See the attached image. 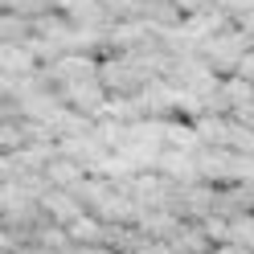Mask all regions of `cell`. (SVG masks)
Segmentation results:
<instances>
[{
	"instance_id": "1",
	"label": "cell",
	"mask_w": 254,
	"mask_h": 254,
	"mask_svg": "<svg viewBox=\"0 0 254 254\" xmlns=\"http://www.w3.org/2000/svg\"><path fill=\"white\" fill-rule=\"evenodd\" d=\"M250 50H254V37L242 33V29L234 25V29H226V33H217V37L205 41V45H201V58L209 62L221 78H234V74H238V62H242Z\"/></svg>"
},
{
	"instance_id": "2",
	"label": "cell",
	"mask_w": 254,
	"mask_h": 254,
	"mask_svg": "<svg viewBox=\"0 0 254 254\" xmlns=\"http://www.w3.org/2000/svg\"><path fill=\"white\" fill-rule=\"evenodd\" d=\"M86 177H90V172H86L82 164L66 160V156H54V160H50V168H45V185H50V189H58V193H74V189L82 185Z\"/></svg>"
},
{
	"instance_id": "3",
	"label": "cell",
	"mask_w": 254,
	"mask_h": 254,
	"mask_svg": "<svg viewBox=\"0 0 254 254\" xmlns=\"http://www.w3.org/2000/svg\"><path fill=\"white\" fill-rule=\"evenodd\" d=\"M0 58H4V74H12V78H29V74L41 70V62L29 50V41H4L0 45Z\"/></svg>"
},
{
	"instance_id": "4",
	"label": "cell",
	"mask_w": 254,
	"mask_h": 254,
	"mask_svg": "<svg viewBox=\"0 0 254 254\" xmlns=\"http://www.w3.org/2000/svg\"><path fill=\"white\" fill-rule=\"evenodd\" d=\"M164 148H177V152H201L205 148V139L197 131V123H189V119H168L164 127Z\"/></svg>"
},
{
	"instance_id": "5",
	"label": "cell",
	"mask_w": 254,
	"mask_h": 254,
	"mask_svg": "<svg viewBox=\"0 0 254 254\" xmlns=\"http://www.w3.org/2000/svg\"><path fill=\"white\" fill-rule=\"evenodd\" d=\"M41 209L50 213L54 221H62V226H74V221L82 217V201H78L74 193H45L41 197Z\"/></svg>"
},
{
	"instance_id": "6",
	"label": "cell",
	"mask_w": 254,
	"mask_h": 254,
	"mask_svg": "<svg viewBox=\"0 0 254 254\" xmlns=\"http://www.w3.org/2000/svg\"><path fill=\"white\" fill-rule=\"evenodd\" d=\"M107 230L111 226H103L99 217H78L74 226H66V234H70V242H82V246H107Z\"/></svg>"
},
{
	"instance_id": "7",
	"label": "cell",
	"mask_w": 254,
	"mask_h": 254,
	"mask_svg": "<svg viewBox=\"0 0 254 254\" xmlns=\"http://www.w3.org/2000/svg\"><path fill=\"white\" fill-rule=\"evenodd\" d=\"M201 234H205V238H217V242L226 246V242H230V221H226V217H213V213H209V217L201 221Z\"/></svg>"
},
{
	"instance_id": "8",
	"label": "cell",
	"mask_w": 254,
	"mask_h": 254,
	"mask_svg": "<svg viewBox=\"0 0 254 254\" xmlns=\"http://www.w3.org/2000/svg\"><path fill=\"white\" fill-rule=\"evenodd\" d=\"M135 254H177L172 250V242H160V238H148V242H139Z\"/></svg>"
},
{
	"instance_id": "9",
	"label": "cell",
	"mask_w": 254,
	"mask_h": 254,
	"mask_svg": "<svg viewBox=\"0 0 254 254\" xmlns=\"http://www.w3.org/2000/svg\"><path fill=\"white\" fill-rule=\"evenodd\" d=\"M238 78H246V82H254V50L238 62Z\"/></svg>"
},
{
	"instance_id": "10",
	"label": "cell",
	"mask_w": 254,
	"mask_h": 254,
	"mask_svg": "<svg viewBox=\"0 0 254 254\" xmlns=\"http://www.w3.org/2000/svg\"><path fill=\"white\" fill-rule=\"evenodd\" d=\"M217 254H254V250H250V246H238V242H226Z\"/></svg>"
},
{
	"instance_id": "11",
	"label": "cell",
	"mask_w": 254,
	"mask_h": 254,
	"mask_svg": "<svg viewBox=\"0 0 254 254\" xmlns=\"http://www.w3.org/2000/svg\"><path fill=\"white\" fill-rule=\"evenodd\" d=\"M238 29H242V33H250V37H254V12H246V17H238Z\"/></svg>"
}]
</instances>
